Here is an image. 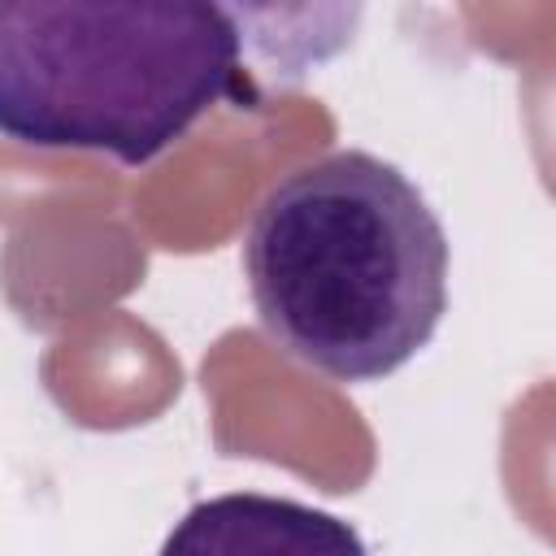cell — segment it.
Listing matches in <instances>:
<instances>
[{
	"label": "cell",
	"mask_w": 556,
	"mask_h": 556,
	"mask_svg": "<svg viewBox=\"0 0 556 556\" xmlns=\"http://www.w3.org/2000/svg\"><path fill=\"white\" fill-rule=\"evenodd\" d=\"M265 334L339 382L408 365L447 313V235L404 169L330 152L282 174L243 235Z\"/></svg>",
	"instance_id": "1"
},
{
	"label": "cell",
	"mask_w": 556,
	"mask_h": 556,
	"mask_svg": "<svg viewBox=\"0 0 556 556\" xmlns=\"http://www.w3.org/2000/svg\"><path fill=\"white\" fill-rule=\"evenodd\" d=\"M239 56L222 4L0 0V135L148 165L239 91Z\"/></svg>",
	"instance_id": "2"
},
{
	"label": "cell",
	"mask_w": 556,
	"mask_h": 556,
	"mask_svg": "<svg viewBox=\"0 0 556 556\" xmlns=\"http://www.w3.org/2000/svg\"><path fill=\"white\" fill-rule=\"evenodd\" d=\"M156 556H369L352 521L300 500L230 491L200 500Z\"/></svg>",
	"instance_id": "3"
}]
</instances>
